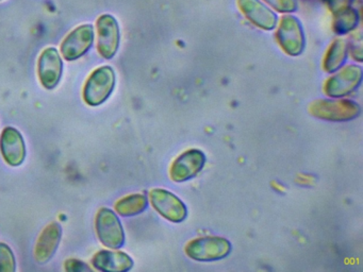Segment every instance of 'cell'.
<instances>
[{
    "label": "cell",
    "mask_w": 363,
    "mask_h": 272,
    "mask_svg": "<svg viewBox=\"0 0 363 272\" xmlns=\"http://www.w3.org/2000/svg\"><path fill=\"white\" fill-rule=\"evenodd\" d=\"M320 99L312 102L309 112L315 118L328 121H350L361 114V106L348 99Z\"/></svg>",
    "instance_id": "1"
},
{
    "label": "cell",
    "mask_w": 363,
    "mask_h": 272,
    "mask_svg": "<svg viewBox=\"0 0 363 272\" xmlns=\"http://www.w3.org/2000/svg\"><path fill=\"white\" fill-rule=\"evenodd\" d=\"M230 242L218 236L195 238L186 244V254L197 261H220L230 254Z\"/></svg>",
    "instance_id": "2"
},
{
    "label": "cell",
    "mask_w": 363,
    "mask_h": 272,
    "mask_svg": "<svg viewBox=\"0 0 363 272\" xmlns=\"http://www.w3.org/2000/svg\"><path fill=\"white\" fill-rule=\"evenodd\" d=\"M116 85V72L110 66L97 68L86 81L84 89V101L89 106L104 103L111 95Z\"/></svg>",
    "instance_id": "3"
},
{
    "label": "cell",
    "mask_w": 363,
    "mask_h": 272,
    "mask_svg": "<svg viewBox=\"0 0 363 272\" xmlns=\"http://www.w3.org/2000/svg\"><path fill=\"white\" fill-rule=\"evenodd\" d=\"M276 38L282 50L291 57L301 55L305 50V33L298 18L284 15L280 19Z\"/></svg>",
    "instance_id": "4"
},
{
    "label": "cell",
    "mask_w": 363,
    "mask_h": 272,
    "mask_svg": "<svg viewBox=\"0 0 363 272\" xmlns=\"http://www.w3.org/2000/svg\"><path fill=\"white\" fill-rule=\"evenodd\" d=\"M362 82V68L347 65L327 79L324 93L330 98H342L356 91Z\"/></svg>",
    "instance_id": "5"
},
{
    "label": "cell",
    "mask_w": 363,
    "mask_h": 272,
    "mask_svg": "<svg viewBox=\"0 0 363 272\" xmlns=\"http://www.w3.org/2000/svg\"><path fill=\"white\" fill-rule=\"evenodd\" d=\"M150 199L152 208L171 222H182L188 216L186 204L167 189L152 188L150 191Z\"/></svg>",
    "instance_id": "6"
},
{
    "label": "cell",
    "mask_w": 363,
    "mask_h": 272,
    "mask_svg": "<svg viewBox=\"0 0 363 272\" xmlns=\"http://www.w3.org/2000/svg\"><path fill=\"white\" fill-rule=\"evenodd\" d=\"M96 232L104 246L120 249L124 246L125 233L116 212L110 208H101L96 216Z\"/></svg>",
    "instance_id": "7"
},
{
    "label": "cell",
    "mask_w": 363,
    "mask_h": 272,
    "mask_svg": "<svg viewBox=\"0 0 363 272\" xmlns=\"http://www.w3.org/2000/svg\"><path fill=\"white\" fill-rule=\"evenodd\" d=\"M97 50L105 59L110 60L120 47V26L116 17L104 14L97 19Z\"/></svg>",
    "instance_id": "8"
},
{
    "label": "cell",
    "mask_w": 363,
    "mask_h": 272,
    "mask_svg": "<svg viewBox=\"0 0 363 272\" xmlns=\"http://www.w3.org/2000/svg\"><path fill=\"white\" fill-rule=\"evenodd\" d=\"M206 164L205 153L199 149H190L176 157L169 167V176L176 183L186 182L195 178Z\"/></svg>",
    "instance_id": "9"
},
{
    "label": "cell",
    "mask_w": 363,
    "mask_h": 272,
    "mask_svg": "<svg viewBox=\"0 0 363 272\" xmlns=\"http://www.w3.org/2000/svg\"><path fill=\"white\" fill-rule=\"evenodd\" d=\"M94 42V28L82 25L67 36L61 45V53L67 61H75L88 52Z\"/></svg>",
    "instance_id": "10"
},
{
    "label": "cell",
    "mask_w": 363,
    "mask_h": 272,
    "mask_svg": "<svg viewBox=\"0 0 363 272\" xmlns=\"http://www.w3.org/2000/svg\"><path fill=\"white\" fill-rule=\"evenodd\" d=\"M242 14L259 29L272 31L277 27V15L261 0H238Z\"/></svg>",
    "instance_id": "11"
},
{
    "label": "cell",
    "mask_w": 363,
    "mask_h": 272,
    "mask_svg": "<svg viewBox=\"0 0 363 272\" xmlns=\"http://www.w3.org/2000/svg\"><path fill=\"white\" fill-rule=\"evenodd\" d=\"M62 60L56 48H48L42 52L39 59V78L42 85L52 89L58 85L62 76Z\"/></svg>",
    "instance_id": "12"
},
{
    "label": "cell",
    "mask_w": 363,
    "mask_h": 272,
    "mask_svg": "<svg viewBox=\"0 0 363 272\" xmlns=\"http://www.w3.org/2000/svg\"><path fill=\"white\" fill-rule=\"evenodd\" d=\"M0 150L7 164L20 166L26 157V146L22 134L14 128H6L0 137Z\"/></svg>",
    "instance_id": "13"
},
{
    "label": "cell",
    "mask_w": 363,
    "mask_h": 272,
    "mask_svg": "<svg viewBox=\"0 0 363 272\" xmlns=\"http://www.w3.org/2000/svg\"><path fill=\"white\" fill-rule=\"evenodd\" d=\"M61 236L62 229L57 222L50 223L44 229L35 246V257L38 263L43 265L50 261L58 249Z\"/></svg>",
    "instance_id": "14"
},
{
    "label": "cell",
    "mask_w": 363,
    "mask_h": 272,
    "mask_svg": "<svg viewBox=\"0 0 363 272\" xmlns=\"http://www.w3.org/2000/svg\"><path fill=\"white\" fill-rule=\"evenodd\" d=\"M93 265L97 270L107 272L128 271L133 267V261L125 252L103 250L94 255Z\"/></svg>",
    "instance_id": "15"
},
{
    "label": "cell",
    "mask_w": 363,
    "mask_h": 272,
    "mask_svg": "<svg viewBox=\"0 0 363 272\" xmlns=\"http://www.w3.org/2000/svg\"><path fill=\"white\" fill-rule=\"evenodd\" d=\"M347 40L343 38H337L331 42L324 57L323 68L328 74L337 72L345 64L347 59Z\"/></svg>",
    "instance_id": "16"
},
{
    "label": "cell",
    "mask_w": 363,
    "mask_h": 272,
    "mask_svg": "<svg viewBox=\"0 0 363 272\" xmlns=\"http://www.w3.org/2000/svg\"><path fill=\"white\" fill-rule=\"evenodd\" d=\"M358 23V12L352 6H346L333 12V31L339 35H345L354 31Z\"/></svg>",
    "instance_id": "17"
},
{
    "label": "cell",
    "mask_w": 363,
    "mask_h": 272,
    "mask_svg": "<svg viewBox=\"0 0 363 272\" xmlns=\"http://www.w3.org/2000/svg\"><path fill=\"white\" fill-rule=\"evenodd\" d=\"M147 206V197L141 193H135L118 200L116 203V210L121 216L131 217L141 214Z\"/></svg>",
    "instance_id": "18"
},
{
    "label": "cell",
    "mask_w": 363,
    "mask_h": 272,
    "mask_svg": "<svg viewBox=\"0 0 363 272\" xmlns=\"http://www.w3.org/2000/svg\"><path fill=\"white\" fill-rule=\"evenodd\" d=\"M16 268V257L11 249L8 244L0 242V272H14Z\"/></svg>",
    "instance_id": "19"
},
{
    "label": "cell",
    "mask_w": 363,
    "mask_h": 272,
    "mask_svg": "<svg viewBox=\"0 0 363 272\" xmlns=\"http://www.w3.org/2000/svg\"><path fill=\"white\" fill-rule=\"evenodd\" d=\"M272 8L284 14H290L297 10L296 0H263Z\"/></svg>",
    "instance_id": "20"
},
{
    "label": "cell",
    "mask_w": 363,
    "mask_h": 272,
    "mask_svg": "<svg viewBox=\"0 0 363 272\" xmlns=\"http://www.w3.org/2000/svg\"><path fill=\"white\" fill-rule=\"evenodd\" d=\"M348 44V50L352 53V59L358 62H362L363 52H362V36L360 32L359 33L352 34Z\"/></svg>",
    "instance_id": "21"
},
{
    "label": "cell",
    "mask_w": 363,
    "mask_h": 272,
    "mask_svg": "<svg viewBox=\"0 0 363 272\" xmlns=\"http://www.w3.org/2000/svg\"><path fill=\"white\" fill-rule=\"evenodd\" d=\"M65 269H67V271L73 272L86 271V270L90 271L91 270L86 264L77 261V259H69V261H67V263H65Z\"/></svg>",
    "instance_id": "22"
},
{
    "label": "cell",
    "mask_w": 363,
    "mask_h": 272,
    "mask_svg": "<svg viewBox=\"0 0 363 272\" xmlns=\"http://www.w3.org/2000/svg\"><path fill=\"white\" fill-rule=\"evenodd\" d=\"M325 1H326L327 6H328L329 10L333 13L335 11L340 10V8L352 6L354 0H325Z\"/></svg>",
    "instance_id": "23"
},
{
    "label": "cell",
    "mask_w": 363,
    "mask_h": 272,
    "mask_svg": "<svg viewBox=\"0 0 363 272\" xmlns=\"http://www.w3.org/2000/svg\"><path fill=\"white\" fill-rule=\"evenodd\" d=\"M0 1H3V0H0Z\"/></svg>",
    "instance_id": "24"
}]
</instances>
